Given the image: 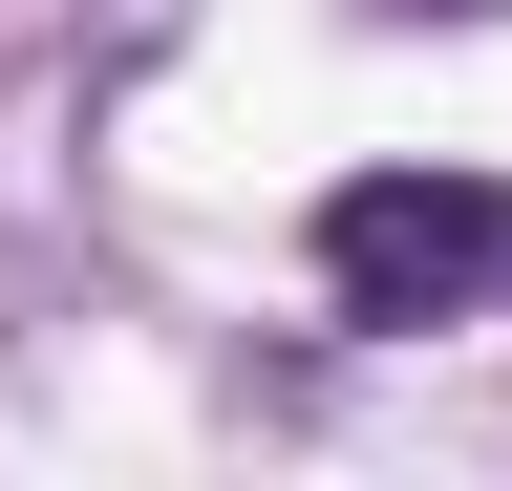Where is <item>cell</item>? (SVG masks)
<instances>
[{
  "instance_id": "cell-1",
  "label": "cell",
  "mask_w": 512,
  "mask_h": 491,
  "mask_svg": "<svg viewBox=\"0 0 512 491\" xmlns=\"http://www.w3.org/2000/svg\"><path fill=\"white\" fill-rule=\"evenodd\" d=\"M320 278H342V321H448V299L512 278V193H470V171H363V193H320Z\"/></svg>"
},
{
  "instance_id": "cell-2",
  "label": "cell",
  "mask_w": 512,
  "mask_h": 491,
  "mask_svg": "<svg viewBox=\"0 0 512 491\" xmlns=\"http://www.w3.org/2000/svg\"><path fill=\"white\" fill-rule=\"evenodd\" d=\"M406 22H512V0H406Z\"/></svg>"
}]
</instances>
